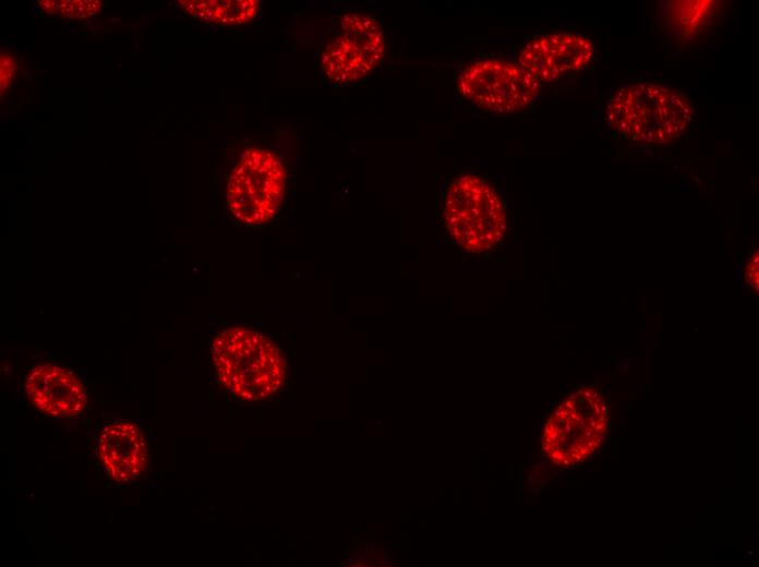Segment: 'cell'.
<instances>
[{"instance_id":"obj_4","label":"cell","mask_w":759,"mask_h":567,"mask_svg":"<svg viewBox=\"0 0 759 567\" xmlns=\"http://www.w3.org/2000/svg\"><path fill=\"white\" fill-rule=\"evenodd\" d=\"M444 224L457 245L472 253L493 249L506 231L503 202L483 178L457 177L444 198Z\"/></svg>"},{"instance_id":"obj_11","label":"cell","mask_w":759,"mask_h":567,"mask_svg":"<svg viewBox=\"0 0 759 567\" xmlns=\"http://www.w3.org/2000/svg\"><path fill=\"white\" fill-rule=\"evenodd\" d=\"M177 4L193 20L219 26L249 24L261 10L257 0H180Z\"/></svg>"},{"instance_id":"obj_14","label":"cell","mask_w":759,"mask_h":567,"mask_svg":"<svg viewBox=\"0 0 759 567\" xmlns=\"http://www.w3.org/2000/svg\"><path fill=\"white\" fill-rule=\"evenodd\" d=\"M745 279L749 287L757 293L759 290V252L754 251L745 267Z\"/></svg>"},{"instance_id":"obj_7","label":"cell","mask_w":759,"mask_h":567,"mask_svg":"<svg viewBox=\"0 0 759 567\" xmlns=\"http://www.w3.org/2000/svg\"><path fill=\"white\" fill-rule=\"evenodd\" d=\"M593 51V44L582 35L546 34L523 46L518 64L541 83L553 82L583 69L592 59Z\"/></svg>"},{"instance_id":"obj_13","label":"cell","mask_w":759,"mask_h":567,"mask_svg":"<svg viewBox=\"0 0 759 567\" xmlns=\"http://www.w3.org/2000/svg\"><path fill=\"white\" fill-rule=\"evenodd\" d=\"M17 65V57L12 51L2 48L0 57V92L2 99L13 85Z\"/></svg>"},{"instance_id":"obj_1","label":"cell","mask_w":759,"mask_h":567,"mask_svg":"<svg viewBox=\"0 0 759 567\" xmlns=\"http://www.w3.org/2000/svg\"><path fill=\"white\" fill-rule=\"evenodd\" d=\"M695 118L690 99L660 83L641 82L618 88L606 106L609 124L638 144H666L679 138Z\"/></svg>"},{"instance_id":"obj_15","label":"cell","mask_w":759,"mask_h":567,"mask_svg":"<svg viewBox=\"0 0 759 567\" xmlns=\"http://www.w3.org/2000/svg\"><path fill=\"white\" fill-rule=\"evenodd\" d=\"M551 432H552V431L550 430L549 425L546 424V425L544 426V435L547 436V435L551 434Z\"/></svg>"},{"instance_id":"obj_8","label":"cell","mask_w":759,"mask_h":567,"mask_svg":"<svg viewBox=\"0 0 759 567\" xmlns=\"http://www.w3.org/2000/svg\"><path fill=\"white\" fill-rule=\"evenodd\" d=\"M25 390L36 408L58 419L81 414L87 403V395L80 379L69 370L55 364L35 366L26 377Z\"/></svg>"},{"instance_id":"obj_12","label":"cell","mask_w":759,"mask_h":567,"mask_svg":"<svg viewBox=\"0 0 759 567\" xmlns=\"http://www.w3.org/2000/svg\"><path fill=\"white\" fill-rule=\"evenodd\" d=\"M37 3L45 13L68 21H84L104 9V2L99 0H40Z\"/></svg>"},{"instance_id":"obj_2","label":"cell","mask_w":759,"mask_h":567,"mask_svg":"<svg viewBox=\"0 0 759 567\" xmlns=\"http://www.w3.org/2000/svg\"><path fill=\"white\" fill-rule=\"evenodd\" d=\"M212 357L219 381L241 400L269 398L284 384L286 364L279 349L255 330H222L213 342Z\"/></svg>"},{"instance_id":"obj_5","label":"cell","mask_w":759,"mask_h":567,"mask_svg":"<svg viewBox=\"0 0 759 567\" xmlns=\"http://www.w3.org/2000/svg\"><path fill=\"white\" fill-rule=\"evenodd\" d=\"M386 39L380 22L368 13L350 12L335 24L320 56L324 75L338 84L360 81L382 63Z\"/></svg>"},{"instance_id":"obj_3","label":"cell","mask_w":759,"mask_h":567,"mask_svg":"<svg viewBox=\"0 0 759 567\" xmlns=\"http://www.w3.org/2000/svg\"><path fill=\"white\" fill-rule=\"evenodd\" d=\"M287 173L275 150L258 146L243 149L230 170L226 204L233 219L260 227L272 221L281 207Z\"/></svg>"},{"instance_id":"obj_9","label":"cell","mask_w":759,"mask_h":567,"mask_svg":"<svg viewBox=\"0 0 759 567\" xmlns=\"http://www.w3.org/2000/svg\"><path fill=\"white\" fill-rule=\"evenodd\" d=\"M98 455L108 474L118 482L137 478L147 467V444L141 429L128 421L106 426L98 439Z\"/></svg>"},{"instance_id":"obj_6","label":"cell","mask_w":759,"mask_h":567,"mask_svg":"<svg viewBox=\"0 0 759 567\" xmlns=\"http://www.w3.org/2000/svg\"><path fill=\"white\" fill-rule=\"evenodd\" d=\"M459 94L474 106L496 113H510L529 106L541 82L518 63L484 59L468 64L457 77Z\"/></svg>"},{"instance_id":"obj_10","label":"cell","mask_w":759,"mask_h":567,"mask_svg":"<svg viewBox=\"0 0 759 567\" xmlns=\"http://www.w3.org/2000/svg\"><path fill=\"white\" fill-rule=\"evenodd\" d=\"M663 23L674 38L694 40L708 33L719 21L722 2L711 0L665 1Z\"/></svg>"}]
</instances>
